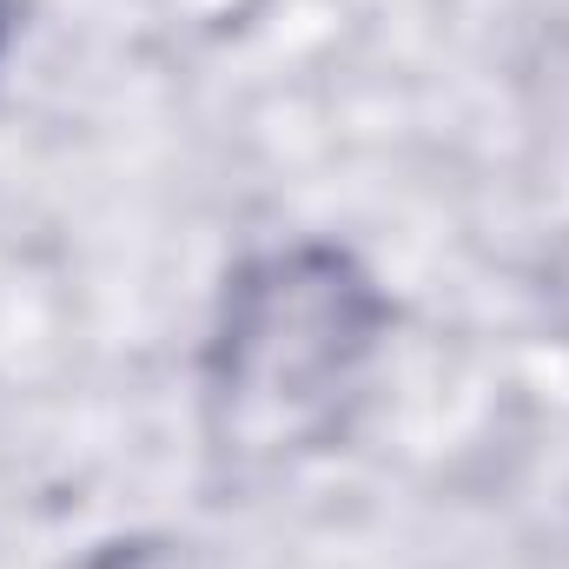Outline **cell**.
Returning a JSON list of instances; mask_svg holds the SVG:
<instances>
[{"label":"cell","instance_id":"cell-1","mask_svg":"<svg viewBox=\"0 0 569 569\" xmlns=\"http://www.w3.org/2000/svg\"><path fill=\"white\" fill-rule=\"evenodd\" d=\"M385 331L391 298L358 252L298 239L246 259L219 291L199 358L212 450L239 470H284L338 443Z\"/></svg>","mask_w":569,"mask_h":569},{"label":"cell","instance_id":"cell-2","mask_svg":"<svg viewBox=\"0 0 569 569\" xmlns=\"http://www.w3.org/2000/svg\"><path fill=\"white\" fill-rule=\"evenodd\" d=\"M0 47H7V0H0Z\"/></svg>","mask_w":569,"mask_h":569}]
</instances>
